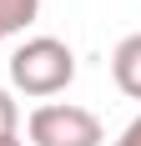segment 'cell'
Instances as JSON below:
<instances>
[{"label":"cell","instance_id":"obj_1","mask_svg":"<svg viewBox=\"0 0 141 146\" xmlns=\"http://www.w3.org/2000/svg\"><path fill=\"white\" fill-rule=\"evenodd\" d=\"M76 81V50L56 35H30V40L15 45L10 56V86L45 101V96H61V91Z\"/></svg>","mask_w":141,"mask_h":146},{"label":"cell","instance_id":"obj_2","mask_svg":"<svg viewBox=\"0 0 141 146\" xmlns=\"http://www.w3.org/2000/svg\"><path fill=\"white\" fill-rule=\"evenodd\" d=\"M25 131L35 146H101L106 131H101L96 111H86V106H70V101H45L30 111Z\"/></svg>","mask_w":141,"mask_h":146},{"label":"cell","instance_id":"obj_3","mask_svg":"<svg viewBox=\"0 0 141 146\" xmlns=\"http://www.w3.org/2000/svg\"><path fill=\"white\" fill-rule=\"evenodd\" d=\"M111 76H116V86H121V96L141 101V30L126 35V40L111 50Z\"/></svg>","mask_w":141,"mask_h":146},{"label":"cell","instance_id":"obj_4","mask_svg":"<svg viewBox=\"0 0 141 146\" xmlns=\"http://www.w3.org/2000/svg\"><path fill=\"white\" fill-rule=\"evenodd\" d=\"M35 15H41V0H0V40L20 35Z\"/></svg>","mask_w":141,"mask_h":146},{"label":"cell","instance_id":"obj_5","mask_svg":"<svg viewBox=\"0 0 141 146\" xmlns=\"http://www.w3.org/2000/svg\"><path fill=\"white\" fill-rule=\"evenodd\" d=\"M15 126H20V106H15L10 91L0 86V136H15Z\"/></svg>","mask_w":141,"mask_h":146},{"label":"cell","instance_id":"obj_6","mask_svg":"<svg viewBox=\"0 0 141 146\" xmlns=\"http://www.w3.org/2000/svg\"><path fill=\"white\" fill-rule=\"evenodd\" d=\"M116 146H141V116L131 121V126H126L121 136H116Z\"/></svg>","mask_w":141,"mask_h":146},{"label":"cell","instance_id":"obj_7","mask_svg":"<svg viewBox=\"0 0 141 146\" xmlns=\"http://www.w3.org/2000/svg\"><path fill=\"white\" fill-rule=\"evenodd\" d=\"M0 146H25V141H20V136H0Z\"/></svg>","mask_w":141,"mask_h":146}]
</instances>
